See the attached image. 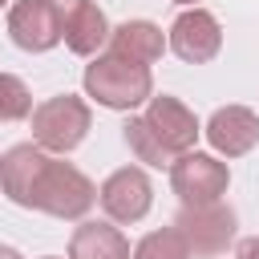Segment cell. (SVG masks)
<instances>
[{
    "label": "cell",
    "mask_w": 259,
    "mask_h": 259,
    "mask_svg": "<svg viewBox=\"0 0 259 259\" xmlns=\"http://www.w3.org/2000/svg\"><path fill=\"white\" fill-rule=\"evenodd\" d=\"M190 247L194 259H210L223 255L235 239V210L223 202H206V206H182L178 223H174Z\"/></svg>",
    "instance_id": "obj_5"
},
{
    "label": "cell",
    "mask_w": 259,
    "mask_h": 259,
    "mask_svg": "<svg viewBox=\"0 0 259 259\" xmlns=\"http://www.w3.org/2000/svg\"><path fill=\"white\" fill-rule=\"evenodd\" d=\"M69 259H130V243L109 223H81L73 231Z\"/></svg>",
    "instance_id": "obj_13"
},
{
    "label": "cell",
    "mask_w": 259,
    "mask_h": 259,
    "mask_svg": "<svg viewBox=\"0 0 259 259\" xmlns=\"http://www.w3.org/2000/svg\"><path fill=\"white\" fill-rule=\"evenodd\" d=\"M125 142H130V150L138 154V162H146V166H170L174 158L158 146V138L150 134V125L142 121V117H130L125 121Z\"/></svg>",
    "instance_id": "obj_15"
},
{
    "label": "cell",
    "mask_w": 259,
    "mask_h": 259,
    "mask_svg": "<svg viewBox=\"0 0 259 259\" xmlns=\"http://www.w3.org/2000/svg\"><path fill=\"white\" fill-rule=\"evenodd\" d=\"M150 178L142 174V170H134V166H125V170H113L109 178H105V186H101V206H105V214L113 219V223H138L146 210H150Z\"/></svg>",
    "instance_id": "obj_8"
},
{
    "label": "cell",
    "mask_w": 259,
    "mask_h": 259,
    "mask_svg": "<svg viewBox=\"0 0 259 259\" xmlns=\"http://www.w3.org/2000/svg\"><path fill=\"white\" fill-rule=\"evenodd\" d=\"M0 259H20V255H16L12 247H0Z\"/></svg>",
    "instance_id": "obj_18"
},
{
    "label": "cell",
    "mask_w": 259,
    "mask_h": 259,
    "mask_svg": "<svg viewBox=\"0 0 259 259\" xmlns=\"http://www.w3.org/2000/svg\"><path fill=\"white\" fill-rule=\"evenodd\" d=\"M134 259H190V247H186V239H182L178 227H166V231L146 235L134 247Z\"/></svg>",
    "instance_id": "obj_14"
},
{
    "label": "cell",
    "mask_w": 259,
    "mask_h": 259,
    "mask_svg": "<svg viewBox=\"0 0 259 259\" xmlns=\"http://www.w3.org/2000/svg\"><path fill=\"white\" fill-rule=\"evenodd\" d=\"M166 40H162V28H154L150 20H125L109 32V53L117 57H130L138 65H154L162 57Z\"/></svg>",
    "instance_id": "obj_12"
},
{
    "label": "cell",
    "mask_w": 259,
    "mask_h": 259,
    "mask_svg": "<svg viewBox=\"0 0 259 259\" xmlns=\"http://www.w3.org/2000/svg\"><path fill=\"white\" fill-rule=\"evenodd\" d=\"M231 174L219 158L210 154H178L170 162V186L174 194L182 198V206H206V202H219V194L227 190Z\"/></svg>",
    "instance_id": "obj_4"
},
{
    "label": "cell",
    "mask_w": 259,
    "mask_h": 259,
    "mask_svg": "<svg viewBox=\"0 0 259 259\" xmlns=\"http://www.w3.org/2000/svg\"><path fill=\"white\" fill-rule=\"evenodd\" d=\"M28 109H32V97H28L24 81L12 73H0V121H20V117H28Z\"/></svg>",
    "instance_id": "obj_16"
},
{
    "label": "cell",
    "mask_w": 259,
    "mask_h": 259,
    "mask_svg": "<svg viewBox=\"0 0 259 259\" xmlns=\"http://www.w3.org/2000/svg\"><path fill=\"white\" fill-rule=\"evenodd\" d=\"M206 138H210V146H214L219 154L239 158V154H247V150L259 142V117H255L251 109H243V105H227V109H219V113L210 117Z\"/></svg>",
    "instance_id": "obj_10"
},
{
    "label": "cell",
    "mask_w": 259,
    "mask_h": 259,
    "mask_svg": "<svg viewBox=\"0 0 259 259\" xmlns=\"http://www.w3.org/2000/svg\"><path fill=\"white\" fill-rule=\"evenodd\" d=\"M142 121L150 125V134L158 138V146L174 158V154H186L198 138V121L194 113L178 101V97H154L150 109L142 113Z\"/></svg>",
    "instance_id": "obj_7"
},
{
    "label": "cell",
    "mask_w": 259,
    "mask_h": 259,
    "mask_svg": "<svg viewBox=\"0 0 259 259\" xmlns=\"http://www.w3.org/2000/svg\"><path fill=\"white\" fill-rule=\"evenodd\" d=\"M85 89H89V97H97L109 109H134L150 97L154 81H150V65L105 53L85 69Z\"/></svg>",
    "instance_id": "obj_2"
},
{
    "label": "cell",
    "mask_w": 259,
    "mask_h": 259,
    "mask_svg": "<svg viewBox=\"0 0 259 259\" xmlns=\"http://www.w3.org/2000/svg\"><path fill=\"white\" fill-rule=\"evenodd\" d=\"M89 130V105L81 97H53L45 105L32 109V138L40 150H53V154H65L73 150Z\"/></svg>",
    "instance_id": "obj_3"
},
{
    "label": "cell",
    "mask_w": 259,
    "mask_h": 259,
    "mask_svg": "<svg viewBox=\"0 0 259 259\" xmlns=\"http://www.w3.org/2000/svg\"><path fill=\"white\" fill-rule=\"evenodd\" d=\"M61 36H65V45H69L73 53H81V57L97 53V49L109 40L105 12H101L93 0H73L69 12H65V20H61Z\"/></svg>",
    "instance_id": "obj_11"
},
{
    "label": "cell",
    "mask_w": 259,
    "mask_h": 259,
    "mask_svg": "<svg viewBox=\"0 0 259 259\" xmlns=\"http://www.w3.org/2000/svg\"><path fill=\"white\" fill-rule=\"evenodd\" d=\"M0 186L12 202L49 210L57 219H81L97 198L93 182L77 166L57 162L36 146H12L0 158Z\"/></svg>",
    "instance_id": "obj_1"
},
{
    "label": "cell",
    "mask_w": 259,
    "mask_h": 259,
    "mask_svg": "<svg viewBox=\"0 0 259 259\" xmlns=\"http://www.w3.org/2000/svg\"><path fill=\"white\" fill-rule=\"evenodd\" d=\"M219 45H223L219 20H214L210 12H202V8H190V12H182V16L170 24V49H174L182 61H190V65L210 61V57L219 53Z\"/></svg>",
    "instance_id": "obj_9"
},
{
    "label": "cell",
    "mask_w": 259,
    "mask_h": 259,
    "mask_svg": "<svg viewBox=\"0 0 259 259\" xmlns=\"http://www.w3.org/2000/svg\"><path fill=\"white\" fill-rule=\"evenodd\" d=\"M49 259H53V255H49Z\"/></svg>",
    "instance_id": "obj_21"
},
{
    "label": "cell",
    "mask_w": 259,
    "mask_h": 259,
    "mask_svg": "<svg viewBox=\"0 0 259 259\" xmlns=\"http://www.w3.org/2000/svg\"><path fill=\"white\" fill-rule=\"evenodd\" d=\"M235 259H259V239H243L239 251H235Z\"/></svg>",
    "instance_id": "obj_17"
},
{
    "label": "cell",
    "mask_w": 259,
    "mask_h": 259,
    "mask_svg": "<svg viewBox=\"0 0 259 259\" xmlns=\"http://www.w3.org/2000/svg\"><path fill=\"white\" fill-rule=\"evenodd\" d=\"M4 4H8V0H0V8H4Z\"/></svg>",
    "instance_id": "obj_20"
},
{
    "label": "cell",
    "mask_w": 259,
    "mask_h": 259,
    "mask_svg": "<svg viewBox=\"0 0 259 259\" xmlns=\"http://www.w3.org/2000/svg\"><path fill=\"white\" fill-rule=\"evenodd\" d=\"M61 20H65V12L53 0H16L8 12V32L20 49L45 53L61 40Z\"/></svg>",
    "instance_id": "obj_6"
},
{
    "label": "cell",
    "mask_w": 259,
    "mask_h": 259,
    "mask_svg": "<svg viewBox=\"0 0 259 259\" xmlns=\"http://www.w3.org/2000/svg\"><path fill=\"white\" fill-rule=\"evenodd\" d=\"M178 4H194V0H178Z\"/></svg>",
    "instance_id": "obj_19"
}]
</instances>
